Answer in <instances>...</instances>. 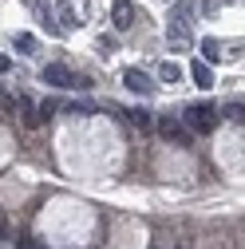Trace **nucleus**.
Here are the masks:
<instances>
[{"label":"nucleus","instance_id":"nucleus-1","mask_svg":"<svg viewBox=\"0 0 245 249\" xmlns=\"http://www.w3.org/2000/svg\"><path fill=\"white\" fill-rule=\"evenodd\" d=\"M194 8H198V0H178L174 12H170V28H166V40L174 52H186L194 44Z\"/></svg>","mask_w":245,"mask_h":249},{"label":"nucleus","instance_id":"nucleus-2","mask_svg":"<svg viewBox=\"0 0 245 249\" xmlns=\"http://www.w3.org/2000/svg\"><path fill=\"white\" fill-rule=\"evenodd\" d=\"M182 123H186L194 135H210L213 127H218V107L213 103H190L186 115H182Z\"/></svg>","mask_w":245,"mask_h":249},{"label":"nucleus","instance_id":"nucleus-3","mask_svg":"<svg viewBox=\"0 0 245 249\" xmlns=\"http://www.w3.org/2000/svg\"><path fill=\"white\" fill-rule=\"evenodd\" d=\"M135 20H139V12H135L131 0H115V4H111V24H115V32H131Z\"/></svg>","mask_w":245,"mask_h":249},{"label":"nucleus","instance_id":"nucleus-4","mask_svg":"<svg viewBox=\"0 0 245 249\" xmlns=\"http://www.w3.org/2000/svg\"><path fill=\"white\" fill-rule=\"evenodd\" d=\"M155 127H158V135H162V139H170V142H186V139H190L178 115H158V119H155Z\"/></svg>","mask_w":245,"mask_h":249},{"label":"nucleus","instance_id":"nucleus-5","mask_svg":"<svg viewBox=\"0 0 245 249\" xmlns=\"http://www.w3.org/2000/svg\"><path fill=\"white\" fill-rule=\"evenodd\" d=\"M44 83H52V87H75V71L68 64H48L44 68Z\"/></svg>","mask_w":245,"mask_h":249},{"label":"nucleus","instance_id":"nucleus-6","mask_svg":"<svg viewBox=\"0 0 245 249\" xmlns=\"http://www.w3.org/2000/svg\"><path fill=\"white\" fill-rule=\"evenodd\" d=\"M122 87H131L135 95H150V91H155L150 75H146V71H139V68H127V71H122Z\"/></svg>","mask_w":245,"mask_h":249},{"label":"nucleus","instance_id":"nucleus-7","mask_svg":"<svg viewBox=\"0 0 245 249\" xmlns=\"http://www.w3.org/2000/svg\"><path fill=\"white\" fill-rule=\"evenodd\" d=\"M190 79H194L202 91H210L213 83H218V79H213V68L206 64V59H194V64H190Z\"/></svg>","mask_w":245,"mask_h":249},{"label":"nucleus","instance_id":"nucleus-8","mask_svg":"<svg viewBox=\"0 0 245 249\" xmlns=\"http://www.w3.org/2000/svg\"><path fill=\"white\" fill-rule=\"evenodd\" d=\"M131 115V123H135V127H142V131H150V127H155V115H150L146 107H135V111H127Z\"/></svg>","mask_w":245,"mask_h":249},{"label":"nucleus","instance_id":"nucleus-9","mask_svg":"<svg viewBox=\"0 0 245 249\" xmlns=\"http://www.w3.org/2000/svg\"><path fill=\"white\" fill-rule=\"evenodd\" d=\"M20 111H24V127H40V115H36V103L32 99H20Z\"/></svg>","mask_w":245,"mask_h":249},{"label":"nucleus","instance_id":"nucleus-10","mask_svg":"<svg viewBox=\"0 0 245 249\" xmlns=\"http://www.w3.org/2000/svg\"><path fill=\"white\" fill-rule=\"evenodd\" d=\"M158 75H162V83H178V79H182V68L174 64V59H166V64L158 68Z\"/></svg>","mask_w":245,"mask_h":249},{"label":"nucleus","instance_id":"nucleus-11","mask_svg":"<svg viewBox=\"0 0 245 249\" xmlns=\"http://www.w3.org/2000/svg\"><path fill=\"white\" fill-rule=\"evenodd\" d=\"M55 111H59V103H55V99H44V103L36 107V115H40V123H44V119H52Z\"/></svg>","mask_w":245,"mask_h":249},{"label":"nucleus","instance_id":"nucleus-12","mask_svg":"<svg viewBox=\"0 0 245 249\" xmlns=\"http://www.w3.org/2000/svg\"><path fill=\"white\" fill-rule=\"evenodd\" d=\"M16 48H20V52H36V36L20 32V36H16Z\"/></svg>","mask_w":245,"mask_h":249},{"label":"nucleus","instance_id":"nucleus-13","mask_svg":"<svg viewBox=\"0 0 245 249\" xmlns=\"http://www.w3.org/2000/svg\"><path fill=\"white\" fill-rule=\"evenodd\" d=\"M202 52H206V59H210V64H213V59H222V52H218V40H206V44H202Z\"/></svg>","mask_w":245,"mask_h":249},{"label":"nucleus","instance_id":"nucleus-14","mask_svg":"<svg viewBox=\"0 0 245 249\" xmlns=\"http://www.w3.org/2000/svg\"><path fill=\"white\" fill-rule=\"evenodd\" d=\"M12 241V226H8V217L0 213V245H8Z\"/></svg>","mask_w":245,"mask_h":249},{"label":"nucleus","instance_id":"nucleus-15","mask_svg":"<svg viewBox=\"0 0 245 249\" xmlns=\"http://www.w3.org/2000/svg\"><path fill=\"white\" fill-rule=\"evenodd\" d=\"M226 119H233V123H241V99H233V103L226 107Z\"/></svg>","mask_w":245,"mask_h":249},{"label":"nucleus","instance_id":"nucleus-16","mask_svg":"<svg viewBox=\"0 0 245 249\" xmlns=\"http://www.w3.org/2000/svg\"><path fill=\"white\" fill-rule=\"evenodd\" d=\"M68 111H71V115H91V111H95V107H91V103H71Z\"/></svg>","mask_w":245,"mask_h":249},{"label":"nucleus","instance_id":"nucleus-17","mask_svg":"<svg viewBox=\"0 0 245 249\" xmlns=\"http://www.w3.org/2000/svg\"><path fill=\"white\" fill-rule=\"evenodd\" d=\"M16 245H20V249H36V245H32V237H16Z\"/></svg>","mask_w":245,"mask_h":249},{"label":"nucleus","instance_id":"nucleus-18","mask_svg":"<svg viewBox=\"0 0 245 249\" xmlns=\"http://www.w3.org/2000/svg\"><path fill=\"white\" fill-rule=\"evenodd\" d=\"M8 68H12V59H8V55H0V75H4Z\"/></svg>","mask_w":245,"mask_h":249},{"label":"nucleus","instance_id":"nucleus-19","mask_svg":"<svg viewBox=\"0 0 245 249\" xmlns=\"http://www.w3.org/2000/svg\"><path fill=\"white\" fill-rule=\"evenodd\" d=\"M150 249H162V245H158V241H155V245H150Z\"/></svg>","mask_w":245,"mask_h":249}]
</instances>
